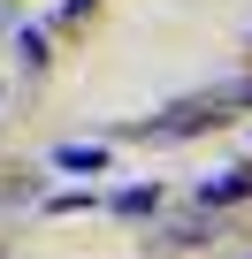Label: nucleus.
<instances>
[{
	"instance_id": "20e7f679",
	"label": "nucleus",
	"mask_w": 252,
	"mask_h": 259,
	"mask_svg": "<svg viewBox=\"0 0 252 259\" xmlns=\"http://www.w3.org/2000/svg\"><path fill=\"white\" fill-rule=\"evenodd\" d=\"M77 8H84V0H69V16H77Z\"/></svg>"
},
{
	"instance_id": "f03ea898",
	"label": "nucleus",
	"mask_w": 252,
	"mask_h": 259,
	"mask_svg": "<svg viewBox=\"0 0 252 259\" xmlns=\"http://www.w3.org/2000/svg\"><path fill=\"white\" fill-rule=\"evenodd\" d=\"M54 160H61V168H92V176H99V168H107V153H99V145H61V153H54Z\"/></svg>"
},
{
	"instance_id": "f257e3e1",
	"label": "nucleus",
	"mask_w": 252,
	"mask_h": 259,
	"mask_svg": "<svg viewBox=\"0 0 252 259\" xmlns=\"http://www.w3.org/2000/svg\"><path fill=\"white\" fill-rule=\"evenodd\" d=\"M199 198H206V206H229V198H252V168H222V176H206V183H199Z\"/></svg>"
},
{
	"instance_id": "7ed1b4c3",
	"label": "nucleus",
	"mask_w": 252,
	"mask_h": 259,
	"mask_svg": "<svg viewBox=\"0 0 252 259\" xmlns=\"http://www.w3.org/2000/svg\"><path fill=\"white\" fill-rule=\"evenodd\" d=\"M146 206H161V191H153V183H130V191L115 198V213H146Z\"/></svg>"
}]
</instances>
